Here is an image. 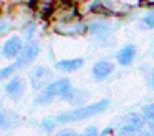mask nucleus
I'll return each mask as SVG.
<instances>
[{
    "label": "nucleus",
    "instance_id": "f257e3e1",
    "mask_svg": "<svg viewBox=\"0 0 154 136\" xmlns=\"http://www.w3.org/2000/svg\"><path fill=\"white\" fill-rule=\"evenodd\" d=\"M109 108V100H100L96 103H91V105H81L76 108L70 109V111H65L61 115L57 116L58 123H76V121H83L88 118H94V116L104 113Z\"/></svg>",
    "mask_w": 154,
    "mask_h": 136
},
{
    "label": "nucleus",
    "instance_id": "f03ea898",
    "mask_svg": "<svg viewBox=\"0 0 154 136\" xmlns=\"http://www.w3.org/2000/svg\"><path fill=\"white\" fill-rule=\"evenodd\" d=\"M71 80L70 78H58V80H53V81H50L47 86L43 88V91H42V95L38 96L37 100H35V103L37 105H47V103L53 101L55 98H63L65 95L68 93V90L71 88Z\"/></svg>",
    "mask_w": 154,
    "mask_h": 136
},
{
    "label": "nucleus",
    "instance_id": "7ed1b4c3",
    "mask_svg": "<svg viewBox=\"0 0 154 136\" xmlns=\"http://www.w3.org/2000/svg\"><path fill=\"white\" fill-rule=\"evenodd\" d=\"M51 30H53L57 35L75 38V36H81L88 32V22H85L83 17L78 15L71 20H66V22L51 23Z\"/></svg>",
    "mask_w": 154,
    "mask_h": 136
},
{
    "label": "nucleus",
    "instance_id": "20e7f679",
    "mask_svg": "<svg viewBox=\"0 0 154 136\" xmlns=\"http://www.w3.org/2000/svg\"><path fill=\"white\" fill-rule=\"evenodd\" d=\"M40 52H42L40 42H37V40H33V38L28 40V42L23 45V48H22L20 55L17 56L15 63H17L18 68H23V66H27V65H32V63L38 58Z\"/></svg>",
    "mask_w": 154,
    "mask_h": 136
},
{
    "label": "nucleus",
    "instance_id": "39448f33",
    "mask_svg": "<svg viewBox=\"0 0 154 136\" xmlns=\"http://www.w3.org/2000/svg\"><path fill=\"white\" fill-rule=\"evenodd\" d=\"M114 32V25L108 20V17H98L93 22H88V32L94 38H108Z\"/></svg>",
    "mask_w": 154,
    "mask_h": 136
},
{
    "label": "nucleus",
    "instance_id": "423d86ee",
    "mask_svg": "<svg viewBox=\"0 0 154 136\" xmlns=\"http://www.w3.org/2000/svg\"><path fill=\"white\" fill-rule=\"evenodd\" d=\"M23 38L17 33H12L8 35V38L4 42L2 45V50H0V55L7 60H17V56L20 55L22 48H23Z\"/></svg>",
    "mask_w": 154,
    "mask_h": 136
},
{
    "label": "nucleus",
    "instance_id": "0eeeda50",
    "mask_svg": "<svg viewBox=\"0 0 154 136\" xmlns=\"http://www.w3.org/2000/svg\"><path fill=\"white\" fill-rule=\"evenodd\" d=\"M50 78H51V70L45 65H38L35 68H32V71H30V85L37 91L43 90L50 83Z\"/></svg>",
    "mask_w": 154,
    "mask_h": 136
},
{
    "label": "nucleus",
    "instance_id": "6e6552de",
    "mask_svg": "<svg viewBox=\"0 0 154 136\" xmlns=\"http://www.w3.org/2000/svg\"><path fill=\"white\" fill-rule=\"evenodd\" d=\"M25 88H27V83H25L23 78H20V76H12L7 81V85H5V95L10 100L17 101V100H20L25 95Z\"/></svg>",
    "mask_w": 154,
    "mask_h": 136
},
{
    "label": "nucleus",
    "instance_id": "1a4fd4ad",
    "mask_svg": "<svg viewBox=\"0 0 154 136\" xmlns=\"http://www.w3.org/2000/svg\"><path fill=\"white\" fill-rule=\"evenodd\" d=\"M60 0H30L28 7H30L32 12H35L38 17L42 18H47L51 15V12L55 10V7L58 5Z\"/></svg>",
    "mask_w": 154,
    "mask_h": 136
},
{
    "label": "nucleus",
    "instance_id": "9d476101",
    "mask_svg": "<svg viewBox=\"0 0 154 136\" xmlns=\"http://www.w3.org/2000/svg\"><path fill=\"white\" fill-rule=\"evenodd\" d=\"M114 68H116V65L113 62H109V60H98L93 65V68H91V75H93V78L96 81H103L108 76L113 75Z\"/></svg>",
    "mask_w": 154,
    "mask_h": 136
},
{
    "label": "nucleus",
    "instance_id": "9b49d317",
    "mask_svg": "<svg viewBox=\"0 0 154 136\" xmlns=\"http://www.w3.org/2000/svg\"><path fill=\"white\" fill-rule=\"evenodd\" d=\"M136 55H137L136 45L128 43V45H123L116 52V62H118V65H121V66H129V65H133V62L136 60Z\"/></svg>",
    "mask_w": 154,
    "mask_h": 136
},
{
    "label": "nucleus",
    "instance_id": "f8f14e48",
    "mask_svg": "<svg viewBox=\"0 0 154 136\" xmlns=\"http://www.w3.org/2000/svg\"><path fill=\"white\" fill-rule=\"evenodd\" d=\"M83 65H85V58H63L55 63V68L63 73H73L83 68Z\"/></svg>",
    "mask_w": 154,
    "mask_h": 136
},
{
    "label": "nucleus",
    "instance_id": "ddd939ff",
    "mask_svg": "<svg viewBox=\"0 0 154 136\" xmlns=\"http://www.w3.org/2000/svg\"><path fill=\"white\" fill-rule=\"evenodd\" d=\"M88 98H90V95H88L85 90H78V88H73V86H71V88L68 90V93L61 100L68 101L70 105H73V106H81V105H86Z\"/></svg>",
    "mask_w": 154,
    "mask_h": 136
},
{
    "label": "nucleus",
    "instance_id": "4468645a",
    "mask_svg": "<svg viewBox=\"0 0 154 136\" xmlns=\"http://www.w3.org/2000/svg\"><path fill=\"white\" fill-rule=\"evenodd\" d=\"M136 134H137V129L126 121H124L123 125L116 129V133H114V136H136Z\"/></svg>",
    "mask_w": 154,
    "mask_h": 136
},
{
    "label": "nucleus",
    "instance_id": "2eb2a0df",
    "mask_svg": "<svg viewBox=\"0 0 154 136\" xmlns=\"http://www.w3.org/2000/svg\"><path fill=\"white\" fill-rule=\"evenodd\" d=\"M12 28H14V22L7 17H0V38L10 35Z\"/></svg>",
    "mask_w": 154,
    "mask_h": 136
},
{
    "label": "nucleus",
    "instance_id": "dca6fc26",
    "mask_svg": "<svg viewBox=\"0 0 154 136\" xmlns=\"http://www.w3.org/2000/svg\"><path fill=\"white\" fill-rule=\"evenodd\" d=\"M17 63H12V65H7V66H2L0 68V81H4V80H8L14 76V73L17 71Z\"/></svg>",
    "mask_w": 154,
    "mask_h": 136
},
{
    "label": "nucleus",
    "instance_id": "f3484780",
    "mask_svg": "<svg viewBox=\"0 0 154 136\" xmlns=\"http://www.w3.org/2000/svg\"><path fill=\"white\" fill-rule=\"evenodd\" d=\"M141 115L144 116L146 123H151V125H154V103L144 105L143 108H141Z\"/></svg>",
    "mask_w": 154,
    "mask_h": 136
},
{
    "label": "nucleus",
    "instance_id": "a211bd4d",
    "mask_svg": "<svg viewBox=\"0 0 154 136\" xmlns=\"http://www.w3.org/2000/svg\"><path fill=\"white\" fill-rule=\"evenodd\" d=\"M141 23H143V27H144V28H147V30H152L154 28V8L151 10V12H147L146 15L143 17Z\"/></svg>",
    "mask_w": 154,
    "mask_h": 136
},
{
    "label": "nucleus",
    "instance_id": "6ab92c4d",
    "mask_svg": "<svg viewBox=\"0 0 154 136\" xmlns=\"http://www.w3.org/2000/svg\"><path fill=\"white\" fill-rule=\"evenodd\" d=\"M136 136H154V125L146 123V126H144L143 129H139Z\"/></svg>",
    "mask_w": 154,
    "mask_h": 136
},
{
    "label": "nucleus",
    "instance_id": "aec40b11",
    "mask_svg": "<svg viewBox=\"0 0 154 136\" xmlns=\"http://www.w3.org/2000/svg\"><path fill=\"white\" fill-rule=\"evenodd\" d=\"M78 136H100V129H98L96 126H88V128H85Z\"/></svg>",
    "mask_w": 154,
    "mask_h": 136
},
{
    "label": "nucleus",
    "instance_id": "412c9836",
    "mask_svg": "<svg viewBox=\"0 0 154 136\" xmlns=\"http://www.w3.org/2000/svg\"><path fill=\"white\" fill-rule=\"evenodd\" d=\"M57 118H47V119H43V128H47V129H53L55 126H57Z\"/></svg>",
    "mask_w": 154,
    "mask_h": 136
},
{
    "label": "nucleus",
    "instance_id": "4be33fe9",
    "mask_svg": "<svg viewBox=\"0 0 154 136\" xmlns=\"http://www.w3.org/2000/svg\"><path fill=\"white\" fill-rule=\"evenodd\" d=\"M55 136H78V133L75 131V129H61V131H58Z\"/></svg>",
    "mask_w": 154,
    "mask_h": 136
},
{
    "label": "nucleus",
    "instance_id": "5701e85b",
    "mask_svg": "<svg viewBox=\"0 0 154 136\" xmlns=\"http://www.w3.org/2000/svg\"><path fill=\"white\" fill-rule=\"evenodd\" d=\"M139 5H143V7H152V8H154V0H139Z\"/></svg>",
    "mask_w": 154,
    "mask_h": 136
},
{
    "label": "nucleus",
    "instance_id": "b1692460",
    "mask_svg": "<svg viewBox=\"0 0 154 136\" xmlns=\"http://www.w3.org/2000/svg\"><path fill=\"white\" fill-rule=\"evenodd\" d=\"M71 2H73V3H76L78 7H81V5H83V3H88V2H90V0H71Z\"/></svg>",
    "mask_w": 154,
    "mask_h": 136
},
{
    "label": "nucleus",
    "instance_id": "393cba45",
    "mask_svg": "<svg viewBox=\"0 0 154 136\" xmlns=\"http://www.w3.org/2000/svg\"><path fill=\"white\" fill-rule=\"evenodd\" d=\"M4 123H5V116H4V115H0V126L4 125Z\"/></svg>",
    "mask_w": 154,
    "mask_h": 136
},
{
    "label": "nucleus",
    "instance_id": "a878e982",
    "mask_svg": "<svg viewBox=\"0 0 154 136\" xmlns=\"http://www.w3.org/2000/svg\"><path fill=\"white\" fill-rule=\"evenodd\" d=\"M151 86H152V90H154V73H152V76H151Z\"/></svg>",
    "mask_w": 154,
    "mask_h": 136
},
{
    "label": "nucleus",
    "instance_id": "bb28decb",
    "mask_svg": "<svg viewBox=\"0 0 154 136\" xmlns=\"http://www.w3.org/2000/svg\"><path fill=\"white\" fill-rule=\"evenodd\" d=\"M0 12H2V3H0Z\"/></svg>",
    "mask_w": 154,
    "mask_h": 136
},
{
    "label": "nucleus",
    "instance_id": "cd10ccee",
    "mask_svg": "<svg viewBox=\"0 0 154 136\" xmlns=\"http://www.w3.org/2000/svg\"><path fill=\"white\" fill-rule=\"evenodd\" d=\"M152 58H154V53H152Z\"/></svg>",
    "mask_w": 154,
    "mask_h": 136
}]
</instances>
